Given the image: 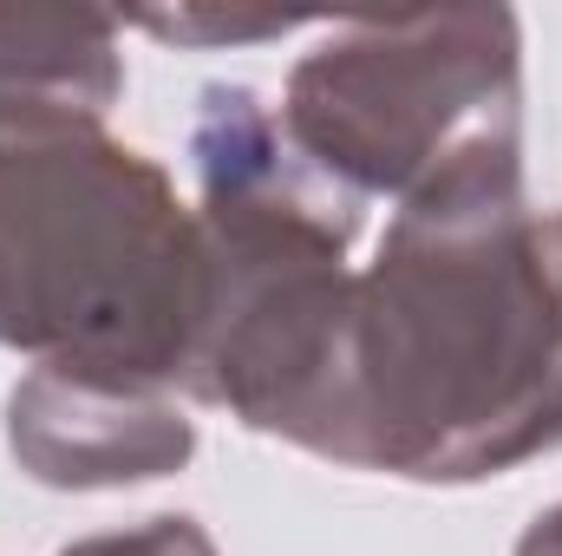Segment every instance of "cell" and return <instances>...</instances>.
I'll return each mask as SVG.
<instances>
[{"mask_svg":"<svg viewBox=\"0 0 562 556\" xmlns=\"http://www.w3.org/2000/svg\"><path fill=\"white\" fill-rule=\"evenodd\" d=\"M203 236L170 177L99 125H0V347L183 387Z\"/></svg>","mask_w":562,"mask_h":556,"instance_id":"obj_3","label":"cell"},{"mask_svg":"<svg viewBox=\"0 0 562 556\" xmlns=\"http://www.w3.org/2000/svg\"><path fill=\"white\" fill-rule=\"evenodd\" d=\"M59 556H216V544L203 537L196 518H150L138 531H105V537H86Z\"/></svg>","mask_w":562,"mask_h":556,"instance_id":"obj_7","label":"cell"},{"mask_svg":"<svg viewBox=\"0 0 562 556\" xmlns=\"http://www.w3.org/2000/svg\"><path fill=\"white\" fill-rule=\"evenodd\" d=\"M281 132L340 190L393 203L524 164L517 13L451 7L334 26L288 73Z\"/></svg>","mask_w":562,"mask_h":556,"instance_id":"obj_4","label":"cell"},{"mask_svg":"<svg viewBox=\"0 0 562 556\" xmlns=\"http://www.w3.org/2000/svg\"><path fill=\"white\" fill-rule=\"evenodd\" d=\"M562 445V216L524 164L464 170L393 210L347 288L327 452L419 485L497 478Z\"/></svg>","mask_w":562,"mask_h":556,"instance_id":"obj_1","label":"cell"},{"mask_svg":"<svg viewBox=\"0 0 562 556\" xmlns=\"http://www.w3.org/2000/svg\"><path fill=\"white\" fill-rule=\"evenodd\" d=\"M7 445L40 485L119 491L183 471L196 425L170 400V387L86 367H33L7 400Z\"/></svg>","mask_w":562,"mask_h":556,"instance_id":"obj_5","label":"cell"},{"mask_svg":"<svg viewBox=\"0 0 562 556\" xmlns=\"http://www.w3.org/2000/svg\"><path fill=\"white\" fill-rule=\"evenodd\" d=\"M517 556H562V504H557V511H543V518L524 531Z\"/></svg>","mask_w":562,"mask_h":556,"instance_id":"obj_9","label":"cell"},{"mask_svg":"<svg viewBox=\"0 0 562 556\" xmlns=\"http://www.w3.org/2000/svg\"><path fill=\"white\" fill-rule=\"evenodd\" d=\"M190 157L203 177V321L183 393L321 458L360 197L321 177L249 86L203 92Z\"/></svg>","mask_w":562,"mask_h":556,"instance_id":"obj_2","label":"cell"},{"mask_svg":"<svg viewBox=\"0 0 562 556\" xmlns=\"http://www.w3.org/2000/svg\"><path fill=\"white\" fill-rule=\"evenodd\" d=\"M144 26L150 33H164V40H281V33H294L301 20H216V13H144Z\"/></svg>","mask_w":562,"mask_h":556,"instance_id":"obj_8","label":"cell"},{"mask_svg":"<svg viewBox=\"0 0 562 556\" xmlns=\"http://www.w3.org/2000/svg\"><path fill=\"white\" fill-rule=\"evenodd\" d=\"M119 92V20L72 7H0V125H99Z\"/></svg>","mask_w":562,"mask_h":556,"instance_id":"obj_6","label":"cell"}]
</instances>
